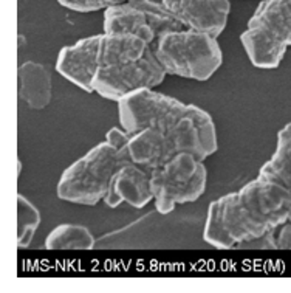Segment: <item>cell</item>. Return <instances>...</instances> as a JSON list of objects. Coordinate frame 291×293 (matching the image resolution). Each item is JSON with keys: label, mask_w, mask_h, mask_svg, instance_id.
Returning a JSON list of instances; mask_svg holds the SVG:
<instances>
[{"label": "cell", "mask_w": 291, "mask_h": 293, "mask_svg": "<svg viewBox=\"0 0 291 293\" xmlns=\"http://www.w3.org/2000/svg\"><path fill=\"white\" fill-rule=\"evenodd\" d=\"M291 194L274 180L257 175L238 191L211 202L203 239L219 250L257 240L290 220Z\"/></svg>", "instance_id": "6da1fadb"}, {"label": "cell", "mask_w": 291, "mask_h": 293, "mask_svg": "<svg viewBox=\"0 0 291 293\" xmlns=\"http://www.w3.org/2000/svg\"><path fill=\"white\" fill-rule=\"evenodd\" d=\"M118 115L129 134L146 127L161 131L175 154L191 152L205 161L219 149L216 123L206 110L154 88H140L118 101Z\"/></svg>", "instance_id": "7a4b0ae2"}, {"label": "cell", "mask_w": 291, "mask_h": 293, "mask_svg": "<svg viewBox=\"0 0 291 293\" xmlns=\"http://www.w3.org/2000/svg\"><path fill=\"white\" fill-rule=\"evenodd\" d=\"M152 48L168 74L186 79L208 81L223 62L217 37L191 28L163 34Z\"/></svg>", "instance_id": "3957f363"}, {"label": "cell", "mask_w": 291, "mask_h": 293, "mask_svg": "<svg viewBox=\"0 0 291 293\" xmlns=\"http://www.w3.org/2000/svg\"><path fill=\"white\" fill-rule=\"evenodd\" d=\"M130 160L107 142L96 145L62 172L56 193L64 202L93 207L104 202L115 172Z\"/></svg>", "instance_id": "277c9868"}, {"label": "cell", "mask_w": 291, "mask_h": 293, "mask_svg": "<svg viewBox=\"0 0 291 293\" xmlns=\"http://www.w3.org/2000/svg\"><path fill=\"white\" fill-rule=\"evenodd\" d=\"M240 42L257 69H277L291 47V0H262Z\"/></svg>", "instance_id": "5b68a950"}, {"label": "cell", "mask_w": 291, "mask_h": 293, "mask_svg": "<svg viewBox=\"0 0 291 293\" xmlns=\"http://www.w3.org/2000/svg\"><path fill=\"white\" fill-rule=\"evenodd\" d=\"M154 203L160 214H171L176 205L192 203L206 191L208 169L191 152H180L150 172Z\"/></svg>", "instance_id": "8992f818"}, {"label": "cell", "mask_w": 291, "mask_h": 293, "mask_svg": "<svg viewBox=\"0 0 291 293\" xmlns=\"http://www.w3.org/2000/svg\"><path fill=\"white\" fill-rule=\"evenodd\" d=\"M184 28L172 12L154 0H127L104 11L106 33H129L140 36L150 47L163 34Z\"/></svg>", "instance_id": "52a82bcc"}, {"label": "cell", "mask_w": 291, "mask_h": 293, "mask_svg": "<svg viewBox=\"0 0 291 293\" xmlns=\"http://www.w3.org/2000/svg\"><path fill=\"white\" fill-rule=\"evenodd\" d=\"M168 76L154 48L136 61L101 67L93 81V92L110 101H121L140 88H155Z\"/></svg>", "instance_id": "ba28073f"}, {"label": "cell", "mask_w": 291, "mask_h": 293, "mask_svg": "<svg viewBox=\"0 0 291 293\" xmlns=\"http://www.w3.org/2000/svg\"><path fill=\"white\" fill-rule=\"evenodd\" d=\"M99 42L101 34L82 37L62 48L56 61L58 73L87 93H93V81L101 69Z\"/></svg>", "instance_id": "9c48e42d"}, {"label": "cell", "mask_w": 291, "mask_h": 293, "mask_svg": "<svg viewBox=\"0 0 291 293\" xmlns=\"http://www.w3.org/2000/svg\"><path fill=\"white\" fill-rule=\"evenodd\" d=\"M184 28L219 37L228 23L230 0H161Z\"/></svg>", "instance_id": "30bf717a"}, {"label": "cell", "mask_w": 291, "mask_h": 293, "mask_svg": "<svg viewBox=\"0 0 291 293\" xmlns=\"http://www.w3.org/2000/svg\"><path fill=\"white\" fill-rule=\"evenodd\" d=\"M104 202L110 208H118L122 203L144 208L149 202H154L150 172L132 161L124 163L113 175Z\"/></svg>", "instance_id": "8fae6325"}, {"label": "cell", "mask_w": 291, "mask_h": 293, "mask_svg": "<svg viewBox=\"0 0 291 293\" xmlns=\"http://www.w3.org/2000/svg\"><path fill=\"white\" fill-rule=\"evenodd\" d=\"M127 155L132 163L152 172L176 154L168 137L161 131L155 127H146V129L130 134Z\"/></svg>", "instance_id": "7c38bea8"}, {"label": "cell", "mask_w": 291, "mask_h": 293, "mask_svg": "<svg viewBox=\"0 0 291 293\" xmlns=\"http://www.w3.org/2000/svg\"><path fill=\"white\" fill-rule=\"evenodd\" d=\"M17 95L31 110H42L50 106L53 96V79L44 64L25 61L17 67Z\"/></svg>", "instance_id": "4fadbf2b"}, {"label": "cell", "mask_w": 291, "mask_h": 293, "mask_svg": "<svg viewBox=\"0 0 291 293\" xmlns=\"http://www.w3.org/2000/svg\"><path fill=\"white\" fill-rule=\"evenodd\" d=\"M150 45L140 36L129 33H103L99 42L101 67L116 66L140 59L146 55Z\"/></svg>", "instance_id": "5bb4252c"}, {"label": "cell", "mask_w": 291, "mask_h": 293, "mask_svg": "<svg viewBox=\"0 0 291 293\" xmlns=\"http://www.w3.org/2000/svg\"><path fill=\"white\" fill-rule=\"evenodd\" d=\"M259 175L277 182L285 189H288V193L291 194V121L285 124L277 134V145L274 154L268 161L262 164Z\"/></svg>", "instance_id": "9a60e30c"}, {"label": "cell", "mask_w": 291, "mask_h": 293, "mask_svg": "<svg viewBox=\"0 0 291 293\" xmlns=\"http://www.w3.org/2000/svg\"><path fill=\"white\" fill-rule=\"evenodd\" d=\"M96 239L84 225L62 223L53 228L45 239V248L50 251H87L95 248Z\"/></svg>", "instance_id": "2e32d148"}, {"label": "cell", "mask_w": 291, "mask_h": 293, "mask_svg": "<svg viewBox=\"0 0 291 293\" xmlns=\"http://www.w3.org/2000/svg\"><path fill=\"white\" fill-rule=\"evenodd\" d=\"M41 211L22 194H17V247L27 248L41 226Z\"/></svg>", "instance_id": "e0dca14e"}, {"label": "cell", "mask_w": 291, "mask_h": 293, "mask_svg": "<svg viewBox=\"0 0 291 293\" xmlns=\"http://www.w3.org/2000/svg\"><path fill=\"white\" fill-rule=\"evenodd\" d=\"M127 2V0H58V3L64 8L78 12H93L99 9H107L119 3Z\"/></svg>", "instance_id": "ac0fdd59"}, {"label": "cell", "mask_w": 291, "mask_h": 293, "mask_svg": "<svg viewBox=\"0 0 291 293\" xmlns=\"http://www.w3.org/2000/svg\"><path fill=\"white\" fill-rule=\"evenodd\" d=\"M274 250H291V220L282 223L277 230L271 231Z\"/></svg>", "instance_id": "d6986e66"}, {"label": "cell", "mask_w": 291, "mask_h": 293, "mask_svg": "<svg viewBox=\"0 0 291 293\" xmlns=\"http://www.w3.org/2000/svg\"><path fill=\"white\" fill-rule=\"evenodd\" d=\"M130 134L124 131L122 127H112V129L106 134V142L112 145L115 149L121 150L122 154L127 155V143H129ZM129 158V155H127Z\"/></svg>", "instance_id": "ffe728a7"}]
</instances>
